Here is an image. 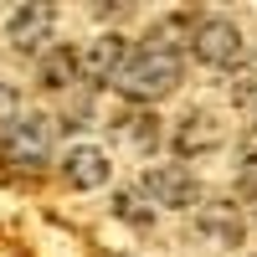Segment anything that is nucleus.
<instances>
[{
    "label": "nucleus",
    "mask_w": 257,
    "mask_h": 257,
    "mask_svg": "<svg viewBox=\"0 0 257 257\" xmlns=\"http://www.w3.org/2000/svg\"><path fill=\"white\" fill-rule=\"evenodd\" d=\"M113 88L134 103H155L165 93L180 88V52H155V47H139L123 57V67L113 72Z\"/></svg>",
    "instance_id": "f257e3e1"
},
{
    "label": "nucleus",
    "mask_w": 257,
    "mask_h": 257,
    "mask_svg": "<svg viewBox=\"0 0 257 257\" xmlns=\"http://www.w3.org/2000/svg\"><path fill=\"white\" fill-rule=\"evenodd\" d=\"M57 118L47 113H11L0 118V160L16 165V170H41L52 160V144H57Z\"/></svg>",
    "instance_id": "f03ea898"
},
{
    "label": "nucleus",
    "mask_w": 257,
    "mask_h": 257,
    "mask_svg": "<svg viewBox=\"0 0 257 257\" xmlns=\"http://www.w3.org/2000/svg\"><path fill=\"white\" fill-rule=\"evenodd\" d=\"M190 52H196L206 67H237L242 62V31L231 26L226 16H201L190 26Z\"/></svg>",
    "instance_id": "7ed1b4c3"
},
{
    "label": "nucleus",
    "mask_w": 257,
    "mask_h": 257,
    "mask_svg": "<svg viewBox=\"0 0 257 257\" xmlns=\"http://www.w3.org/2000/svg\"><path fill=\"white\" fill-rule=\"evenodd\" d=\"M139 185H144V196L155 206H196L201 201V185H196V175L185 165H149Z\"/></svg>",
    "instance_id": "20e7f679"
},
{
    "label": "nucleus",
    "mask_w": 257,
    "mask_h": 257,
    "mask_svg": "<svg viewBox=\"0 0 257 257\" xmlns=\"http://www.w3.org/2000/svg\"><path fill=\"white\" fill-rule=\"evenodd\" d=\"M52 26H57V11L41 6V0H31V6H16V11H11V21H6V41H11L16 52H36L41 41L52 36Z\"/></svg>",
    "instance_id": "39448f33"
},
{
    "label": "nucleus",
    "mask_w": 257,
    "mask_h": 257,
    "mask_svg": "<svg viewBox=\"0 0 257 257\" xmlns=\"http://www.w3.org/2000/svg\"><path fill=\"white\" fill-rule=\"evenodd\" d=\"M108 175H113V165L93 144H77V149H67V160H62V180L72 190H98V185H108Z\"/></svg>",
    "instance_id": "423d86ee"
},
{
    "label": "nucleus",
    "mask_w": 257,
    "mask_h": 257,
    "mask_svg": "<svg viewBox=\"0 0 257 257\" xmlns=\"http://www.w3.org/2000/svg\"><path fill=\"white\" fill-rule=\"evenodd\" d=\"M196 231L206 242H216V247H237L242 242V216H237L231 201H211V206L196 211Z\"/></svg>",
    "instance_id": "0eeeda50"
},
{
    "label": "nucleus",
    "mask_w": 257,
    "mask_h": 257,
    "mask_svg": "<svg viewBox=\"0 0 257 257\" xmlns=\"http://www.w3.org/2000/svg\"><path fill=\"white\" fill-rule=\"evenodd\" d=\"M123 57H128V47H123V36H98L88 52L77 57V72H88V82H113V72L123 67Z\"/></svg>",
    "instance_id": "6e6552de"
},
{
    "label": "nucleus",
    "mask_w": 257,
    "mask_h": 257,
    "mask_svg": "<svg viewBox=\"0 0 257 257\" xmlns=\"http://www.w3.org/2000/svg\"><path fill=\"white\" fill-rule=\"evenodd\" d=\"M221 144V123L211 118V113H185L175 123V155H211V149Z\"/></svg>",
    "instance_id": "1a4fd4ad"
},
{
    "label": "nucleus",
    "mask_w": 257,
    "mask_h": 257,
    "mask_svg": "<svg viewBox=\"0 0 257 257\" xmlns=\"http://www.w3.org/2000/svg\"><path fill=\"white\" fill-rule=\"evenodd\" d=\"M72 82H77V52L72 47H52V57H41V88L67 93Z\"/></svg>",
    "instance_id": "9d476101"
},
{
    "label": "nucleus",
    "mask_w": 257,
    "mask_h": 257,
    "mask_svg": "<svg viewBox=\"0 0 257 257\" xmlns=\"http://www.w3.org/2000/svg\"><path fill=\"white\" fill-rule=\"evenodd\" d=\"M155 123H160L155 113H128V118H118V134L134 144V149H155L160 144V128Z\"/></svg>",
    "instance_id": "9b49d317"
},
{
    "label": "nucleus",
    "mask_w": 257,
    "mask_h": 257,
    "mask_svg": "<svg viewBox=\"0 0 257 257\" xmlns=\"http://www.w3.org/2000/svg\"><path fill=\"white\" fill-rule=\"evenodd\" d=\"M113 206H118V216H123V221H134V226H149V211H144V201L134 196V190H118V196H113Z\"/></svg>",
    "instance_id": "f8f14e48"
},
{
    "label": "nucleus",
    "mask_w": 257,
    "mask_h": 257,
    "mask_svg": "<svg viewBox=\"0 0 257 257\" xmlns=\"http://www.w3.org/2000/svg\"><path fill=\"white\" fill-rule=\"evenodd\" d=\"M237 185H242L247 201H257V144L242 149V175H237Z\"/></svg>",
    "instance_id": "ddd939ff"
},
{
    "label": "nucleus",
    "mask_w": 257,
    "mask_h": 257,
    "mask_svg": "<svg viewBox=\"0 0 257 257\" xmlns=\"http://www.w3.org/2000/svg\"><path fill=\"white\" fill-rule=\"evenodd\" d=\"M237 103L252 113V134H257V88H237Z\"/></svg>",
    "instance_id": "4468645a"
},
{
    "label": "nucleus",
    "mask_w": 257,
    "mask_h": 257,
    "mask_svg": "<svg viewBox=\"0 0 257 257\" xmlns=\"http://www.w3.org/2000/svg\"><path fill=\"white\" fill-rule=\"evenodd\" d=\"M103 257H123V252H103Z\"/></svg>",
    "instance_id": "2eb2a0df"
}]
</instances>
